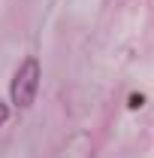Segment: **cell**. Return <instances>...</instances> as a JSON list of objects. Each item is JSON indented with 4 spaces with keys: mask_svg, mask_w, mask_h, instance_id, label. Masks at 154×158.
Masks as SVG:
<instances>
[{
    "mask_svg": "<svg viewBox=\"0 0 154 158\" xmlns=\"http://www.w3.org/2000/svg\"><path fill=\"white\" fill-rule=\"evenodd\" d=\"M6 118H9V106L0 100V125H6Z\"/></svg>",
    "mask_w": 154,
    "mask_h": 158,
    "instance_id": "3957f363",
    "label": "cell"
},
{
    "mask_svg": "<svg viewBox=\"0 0 154 158\" xmlns=\"http://www.w3.org/2000/svg\"><path fill=\"white\" fill-rule=\"evenodd\" d=\"M39 79H42L39 61L33 55L24 58L18 64V70H15V76H12V85H9V98H12V103L18 110H30L33 106V100L39 94Z\"/></svg>",
    "mask_w": 154,
    "mask_h": 158,
    "instance_id": "6da1fadb",
    "label": "cell"
},
{
    "mask_svg": "<svg viewBox=\"0 0 154 158\" xmlns=\"http://www.w3.org/2000/svg\"><path fill=\"white\" fill-rule=\"evenodd\" d=\"M127 106H130V110H142V106H145V98H142V94H130V103H127Z\"/></svg>",
    "mask_w": 154,
    "mask_h": 158,
    "instance_id": "7a4b0ae2",
    "label": "cell"
}]
</instances>
